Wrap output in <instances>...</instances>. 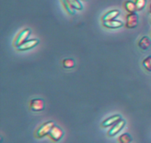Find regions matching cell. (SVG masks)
<instances>
[{
  "label": "cell",
  "mask_w": 151,
  "mask_h": 143,
  "mask_svg": "<svg viewBox=\"0 0 151 143\" xmlns=\"http://www.w3.org/2000/svg\"><path fill=\"white\" fill-rule=\"evenodd\" d=\"M55 125V122L53 121H48L41 125L35 132V137L37 138H43L47 135H49L50 131Z\"/></svg>",
  "instance_id": "6da1fadb"
},
{
  "label": "cell",
  "mask_w": 151,
  "mask_h": 143,
  "mask_svg": "<svg viewBox=\"0 0 151 143\" xmlns=\"http://www.w3.org/2000/svg\"><path fill=\"white\" fill-rule=\"evenodd\" d=\"M30 29H22L20 32L17 35L16 39L14 41V46L16 47H19L24 42L27 41L28 38H29V35H30Z\"/></svg>",
  "instance_id": "7a4b0ae2"
},
{
  "label": "cell",
  "mask_w": 151,
  "mask_h": 143,
  "mask_svg": "<svg viewBox=\"0 0 151 143\" xmlns=\"http://www.w3.org/2000/svg\"><path fill=\"white\" fill-rule=\"evenodd\" d=\"M139 24V16L137 13H128L126 16L125 27L128 29H134L137 27Z\"/></svg>",
  "instance_id": "3957f363"
},
{
  "label": "cell",
  "mask_w": 151,
  "mask_h": 143,
  "mask_svg": "<svg viewBox=\"0 0 151 143\" xmlns=\"http://www.w3.org/2000/svg\"><path fill=\"white\" fill-rule=\"evenodd\" d=\"M45 103L43 99L35 98L29 102V109L33 111H41L44 109Z\"/></svg>",
  "instance_id": "277c9868"
},
{
  "label": "cell",
  "mask_w": 151,
  "mask_h": 143,
  "mask_svg": "<svg viewBox=\"0 0 151 143\" xmlns=\"http://www.w3.org/2000/svg\"><path fill=\"white\" fill-rule=\"evenodd\" d=\"M49 137L54 142H58L63 137V131L59 126L55 125L49 134Z\"/></svg>",
  "instance_id": "5b68a950"
},
{
  "label": "cell",
  "mask_w": 151,
  "mask_h": 143,
  "mask_svg": "<svg viewBox=\"0 0 151 143\" xmlns=\"http://www.w3.org/2000/svg\"><path fill=\"white\" fill-rule=\"evenodd\" d=\"M38 43H39V41L38 39L32 38V39L27 40L25 42H24L23 44L19 45V47H16V48H17L18 50H20V51H26V50H30V49L35 47V46L38 45Z\"/></svg>",
  "instance_id": "8992f818"
},
{
  "label": "cell",
  "mask_w": 151,
  "mask_h": 143,
  "mask_svg": "<svg viewBox=\"0 0 151 143\" xmlns=\"http://www.w3.org/2000/svg\"><path fill=\"white\" fill-rule=\"evenodd\" d=\"M125 125V120L123 119H121L120 120L118 121L116 124L112 126V128L108 132V136L109 137H114L116 135Z\"/></svg>",
  "instance_id": "52a82bcc"
},
{
  "label": "cell",
  "mask_w": 151,
  "mask_h": 143,
  "mask_svg": "<svg viewBox=\"0 0 151 143\" xmlns=\"http://www.w3.org/2000/svg\"><path fill=\"white\" fill-rule=\"evenodd\" d=\"M103 25L105 27L109 28V29H117L123 26V23L119 20L114 19V20L103 22Z\"/></svg>",
  "instance_id": "ba28073f"
},
{
  "label": "cell",
  "mask_w": 151,
  "mask_h": 143,
  "mask_svg": "<svg viewBox=\"0 0 151 143\" xmlns=\"http://www.w3.org/2000/svg\"><path fill=\"white\" fill-rule=\"evenodd\" d=\"M122 119L121 118V116L119 114H115L114 116H110L108 119H105L103 122H102V126L106 128V127H109V126H113L114 124H116L118 121H119L120 119Z\"/></svg>",
  "instance_id": "9c48e42d"
},
{
  "label": "cell",
  "mask_w": 151,
  "mask_h": 143,
  "mask_svg": "<svg viewBox=\"0 0 151 143\" xmlns=\"http://www.w3.org/2000/svg\"><path fill=\"white\" fill-rule=\"evenodd\" d=\"M120 14V12L118 10H113L109 11L108 13H106L104 16L102 18V20L103 22H106V21H111L114 20V19H116L119 15Z\"/></svg>",
  "instance_id": "30bf717a"
},
{
  "label": "cell",
  "mask_w": 151,
  "mask_h": 143,
  "mask_svg": "<svg viewBox=\"0 0 151 143\" xmlns=\"http://www.w3.org/2000/svg\"><path fill=\"white\" fill-rule=\"evenodd\" d=\"M151 41L150 38L147 36H143L142 38H140L138 42V46L140 49L143 50H146L150 47Z\"/></svg>",
  "instance_id": "8fae6325"
},
{
  "label": "cell",
  "mask_w": 151,
  "mask_h": 143,
  "mask_svg": "<svg viewBox=\"0 0 151 143\" xmlns=\"http://www.w3.org/2000/svg\"><path fill=\"white\" fill-rule=\"evenodd\" d=\"M124 7L125 10L129 13H136L137 11V6H136L135 2L132 1H126L124 3Z\"/></svg>",
  "instance_id": "7c38bea8"
},
{
  "label": "cell",
  "mask_w": 151,
  "mask_h": 143,
  "mask_svg": "<svg viewBox=\"0 0 151 143\" xmlns=\"http://www.w3.org/2000/svg\"><path fill=\"white\" fill-rule=\"evenodd\" d=\"M71 7L75 10H81L83 9V5L79 0H66Z\"/></svg>",
  "instance_id": "4fadbf2b"
},
{
  "label": "cell",
  "mask_w": 151,
  "mask_h": 143,
  "mask_svg": "<svg viewBox=\"0 0 151 143\" xmlns=\"http://www.w3.org/2000/svg\"><path fill=\"white\" fill-rule=\"evenodd\" d=\"M63 66L66 69H72L75 66V61L72 58H66L63 60Z\"/></svg>",
  "instance_id": "5bb4252c"
},
{
  "label": "cell",
  "mask_w": 151,
  "mask_h": 143,
  "mask_svg": "<svg viewBox=\"0 0 151 143\" xmlns=\"http://www.w3.org/2000/svg\"><path fill=\"white\" fill-rule=\"evenodd\" d=\"M119 142L120 143H130L132 140L131 139V136L129 134L126 133V134H123L119 137Z\"/></svg>",
  "instance_id": "9a60e30c"
},
{
  "label": "cell",
  "mask_w": 151,
  "mask_h": 143,
  "mask_svg": "<svg viewBox=\"0 0 151 143\" xmlns=\"http://www.w3.org/2000/svg\"><path fill=\"white\" fill-rule=\"evenodd\" d=\"M142 66L147 72H151V55L147 56L143 60Z\"/></svg>",
  "instance_id": "2e32d148"
},
{
  "label": "cell",
  "mask_w": 151,
  "mask_h": 143,
  "mask_svg": "<svg viewBox=\"0 0 151 143\" xmlns=\"http://www.w3.org/2000/svg\"><path fill=\"white\" fill-rule=\"evenodd\" d=\"M136 6L137 10H142L145 8L146 5V0H136Z\"/></svg>",
  "instance_id": "e0dca14e"
},
{
  "label": "cell",
  "mask_w": 151,
  "mask_h": 143,
  "mask_svg": "<svg viewBox=\"0 0 151 143\" xmlns=\"http://www.w3.org/2000/svg\"><path fill=\"white\" fill-rule=\"evenodd\" d=\"M63 5H64V7L66 8V11H67L69 14H74V13H75V10H74V9L71 7L70 4L68 3V1H66V0H63Z\"/></svg>",
  "instance_id": "ac0fdd59"
},
{
  "label": "cell",
  "mask_w": 151,
  "mask_h": 143,
  "mask_svg": "<svg viewBox=\"0 0 151 143\" xmlns=\"http://www.w3.org/2000/svg\"><path fill=\"white\" fill-rule=\"evenodd\" d=\"M150 13H151V4H150Z\"/></svg>",
  "instance_id": "d6986e66"
}]
</instances>
